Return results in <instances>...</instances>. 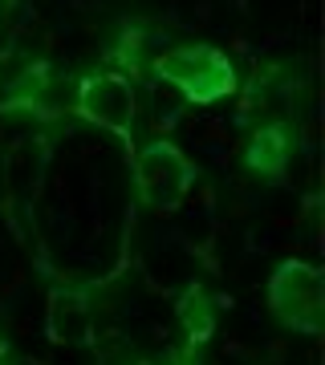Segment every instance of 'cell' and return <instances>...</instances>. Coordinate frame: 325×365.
I'll return each instance as SVG.
<instances>
[{
    "mask_svg": "<svg viewBox=\"0 0 325 365\" xmlns=\"http://www.w3.org/2000/svg\"><path fill=\"white\" fill-rule=\"evenodd\" d=\"M134 195L139 203L151 211H175L187 199V191L195 187V163L183 155L171 138H151V143L134 146Z\"/></svg>",
    "mask_w": 325,
    "mask_h": 365,
    "instance_id": "2",
    "label": "cell"
},
{
    "mask_svg": "<svg viewBox=\"0 0 325 365\" xmlns=\"http://www.w3.org/2000/svg\"><path fill=\"white\" fill-rule=\"evenodd\" d=\"M269 313L293 333L317 337L325 325V276L305 260H281L269 276Z\"/></svg>",
    "mask_w": 325,
    "mask_h": 365,
    "instance_id": "3",
    "label": "cell"
},
{
    "mask_svg": "<svg viewBox=\"0 0 325 365\" xmlns=\"http://www.w3.org/2000/svg\"><path fill=\"white\" fill-rule=\"evenodd\" d=\"M146 66H151V73L159 81L175 86L191 106H216L240 90V73H236L232 57L224 49H216V45H204V41L167 45Z\"/></svg>",
    "mask_w": 325,
    "mask_h": 365,
    "instance_id": "1",
    "label": "cell"
},
{
    "mask_svg": "<svg viewBox=\"0 0 325 365\" xmlns=\"http://www.w3.org/2000/svg\"><path fill=\"white\" fill-rule=\"evenodd\" d=\"M53 86V73L45 57L21 49V45H4L0 49V114H33L45 106Z\"/></svg>",
    "mask_w": 325,
    "mask_h": 365,
    "instance_id": "5",
    "label": "cell"
},
{
    "mask_svg": "<svg viewBox=\"0 0 325 365\" xmlns=\"http://www.w3.org/2000/svg\"><path fill=\"white\" fill-rule=\"evenodd\" d=\"M74 114L86 118L98 130H110L122 143H134V118H139V93H134V81L126 73H114V69H98V73H86L78 81V93H74Z\"/></svg>",
    "mask_w": 325,
    "mask_h": 365,
    "instance_id": "4",
    "label": "cell"
},
{
    "mask_svg": "<svg viewBox=\"0 0 325 365\" xmlns=\"http://www.w3.org/2000/svg\"><path fill=\"white\" fill-rule=\"evenodd\" d=\"M13 9H16V0H0V25H4L9 16H13Z\"/></svg>",
    "mask_w": 325,
    "mask_h": 365,
    "instance_id": "9",
    "label": "cell"
},
{
    "mask_svg": "<svg viewBox=\"0 0 325 365\" xmlns=\"http://www.w3.org/2000/svg\"><path fill=\"white\" fill-rule=\"evenodd\" d=\"M175 321H179V329L187 333V345H204V341H211V333H216V300H211V292L204 284H187L179 292V300H175Z\"/></svg>",
    "mask_w": 325,
    "mask_h": 365,
    "instance_id": "8",
    "label": "cell"
},
{
    "mask_svg": "<svg viewBox=\"0 0 325 365\" xmlns=\"http://www.w3.org/2000/svg\"><path fill=\"white\" fill-rule=\"evenodd\" d=\"M139 365H151V361H139Z\"/></svg>",
    "mask_w": 325,
    "mask_h": 365,
    "instance_id": "10",
    "label": "cell"
},
{
    "mask_svg": "<svg viewBox=\"0 0 325 365\" xmlns=\"http://www.w3.org/2000/svg\"><path fill=\"white\" fill-rule=\"evenodd\" d=\"M297 150V130L293 122H264L244 143V167L260 179H281Z\"/></svg>",
    "mask_w": 325,
    "mask_h": 365,
    "instance_id": "6",
    "label": "cell"
},
{
    "mask_svg": "<svg viewBox=\"0 0 325 365\" xmlns=\"http://www.w3.org/2000/svg\"><path fill=\"white\" fill-rule=\"evenodd\" d=\"M45 325H49L53 341H65V345H90L94 341V309L86 292H74V288H57L49 297V313H45Z\"/></svg>",
    "mask_w": 325,
    "mask_h": 365,
    "instance_id": "7",
    "label": "cell"
}]
</instances>
